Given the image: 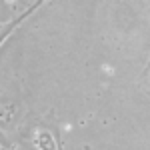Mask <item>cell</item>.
<instances>
[{
    "mask_svg": "<svg viewBox=\"0 0 150 150\" xmlns=\"http://www.w3.org/2000/svg\"><path fill=\"white\" fill-rule=\"evenodd\" d=\"M34 146L38 150H58L52 134L50 132H44V130H38L34 134Z\"/></svg>",
    "mask_w": 150,
    "mask_h": 150,
    "instance_id": "1",
    "label": "cell"
},
{
    "mask_svg": "<svg viewBox=\"0 0 150 150\" xmlns=\"http://www.w3.org/2000/svg\"><path fill=\"white\" fill-rule=\"evenodd\" d=\"M32 10H34V8H32ZM32 10L24 12L22 16H18V18H14L12 22H8V24H2V26H0V44H2V42H4V40L8 38V34H10L12 30H14V28H16L18 24L22 22V20H24V18H26V16H28V14H30V12H32Z\"/></svg>",
    "mask_w": 150,
    "mask_h": 150,
    "instance_id": "2",
    "label": "cell"
},
{
    "mask_svg": "<svg viewBox=\"0 0 150 150\" xmlns=\"http://www.w3.org/2000/svg\"><path fill=\"white\" fill-rule=\"evenodd\" d=\"M0 114H2V108H0Z\"/></svg>",
    "mask_w": 150,
    "mask_h": 150,
    "instance_id": "3",
    "label": "cell"
}]
</instances>
